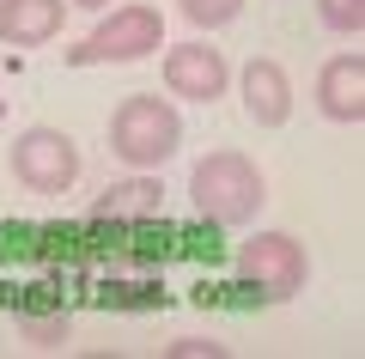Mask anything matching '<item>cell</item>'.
Instances as JSON below:
<instances>
[{
  "label": "cell",
  "instance_id": "8992f818",
  "mask_svg": "<svg viewBox=\"0 0 365 359\" xmlns=\"http://www.w3.org/2000/svg\"><path fill=\"white\" fill-rule=\"evenodd\" d=\"M225 86H232V67H225L220 49H207V43H177V49H165V91L170 98L213 103V98H225Z\"/></svg>",
  "mask_w": 365,
  "mask_h": 359
},
{
  "label": "cell",
  "instance_id": "3957f363",
  "mask_svg": "<svg viewBox=\"0 0 365 359\" xmlns=\"http://www.w3.org/2000/svg\"><path fill=\"white\" fill-rule=\"evenodd\" d=\"M237 280H250L262 298H274V305H287V298L304 293V280H311V256H304V244L292 238V231H256V238H244L232 256Z\"/></svg>",
  "mask_w": 365,
  "mask_h": 359
},
{
  "label": "cell",
  "instance_id": "7a4b0ae2",
  "mask_svg": "<svg viewBox=\"0 0 365 359\" xmlns=\"http://www.w3.org/2000/svg\"><path fill=\"white\" fill-rule=\"evenodd\" d=\"M182 146V116L158 91H134L110 110V153L128 171H158L165 158H177Z\"/></svg>",
  "mask_w": 365,
  "mask_h": 359
},
{
  "label": "cell",
  "instance_id": "5b68a950",
  "mask_svg": "<svg viewBox=\"0 0 365 359\" xmlns=\"http://www.w3.org/2000/svg\"><path fill=\"white\" fill-rule=\"evenodd\" d=\"M6 165H13L19 189H31V195H67L79 183V146H73V134H67V128L37 122V128H25L13 141Z\"/></svg>",
  "mask_w": 365,
  "mask_h": 359
},
{
  "label": "cell",
  "instance_id": "4fadbf2b",
  "mask_svg": "<svg viewBox=\"0 0 365 359\" xmlns=\"http://www.w3.org/2000/svg\"><path fill=\"white\" fill-rule=\"evenodd\" d=\"M182 6V19L195 31H220V25H232L237 13H244V0H177Z\"/></svg>",
  "mask_w": 365,
  "mask_h": 359
},
{
  "label": "cell",
  "instance_id": "2e32d148",
  "mask_svg": "<svg viewBox=\"0 0 365 359\" xmlns=\"http://www.w3.org/2000/svg\"><path fill=\"white\" fill-rule=\"evenodd\" d=\"M73 6H91V13H104V6H110V0H73Z\"/></svg>",
  "mask_w": 365,
  "mask_h": 359
},
{
  "label": "cell",
  "instance_id": "30bf717a",
  "mask_svg": "<svg viewBox=\"0 0 365 359\" xmlns=\"http://www.w3.org/2000/svg\"><path fill=\"white\" fill-rule=\"evenodd\" d=\"M67 0H0V43L13 49H43L61 37Z\"/></svg>",
  "mask_w": 365,
  "mask_h": 359
},
{
  "label": "cell",
  "instance_id": "7c38bea8",
  "mask_svg": "<svg viewBox=\"0 0 365 359\" xmlns=\"http://www.w3.org/2000/svg\"><path fill=\"white\" fill-rule=\"evenodd\" d=\"M104 305H116V310H158L165 305V286L158 280H110Z\"/></svg>",
  "mask_w": 365,
  "mask_h": 359
},
{
  "label": "cell",
  "instance_id": "277c9868",
  "mask_svg": "<svg viewBox=\"0 0 365 359\" xmlns=\"http://www.w3.org/2000/svg\"><path fill=\"white\" fill-rule=\"evenodd\" d=\"M165 49V19H158V6H110V19H98V31H91L79 49H67V61L73 67H98V61H146V55Z\"/></svg>",
  "mask_w": 365,
  "mask_h": 359
},
{
  "label": "cell",
  "instance_id": "ba28073f",
  "mask_svg": "<svg viewBox=\"0 0 365 359\" xmlns=\"http://www.w3.org/2000/svg\"><path fill=\"white\" fill-rule=\"evenodd\" d=\"M317 110L329 122H347V128L365 122V55L359 49L323 61V74H317Z\"/></svg>",
  "mask_w": 365,
  "mask_h": 359
},
{
  "label": "cell",
  "instance_id": "9c48e42d",
  "mask_svg": "<svg viewBox=\"0 0 365 359\" xmlns=\"http://www.w3.org/2000/svg\"><path fill=\"white\" fill-rule=\"evenodd\" d=\"M165 213V183L158 177H128V183H110L104 195H91L86 219L91 226H140V219H158Z\"/></svg>",
  "mask_w": 365,
  "mask_h": 359
},
{
  "label": "cell",
  "instance_id": "52a82bcc",
  "mask_svg": "<svg viewBox=\"0 0 365 359\" xmlns=\"http://www.w3.org/2000/svg\"><path fill=\"white\" fill-rule=\"evenodd\" d=\"M237 91H244V116L256 128H287L292 122V79L274 55H250L244 74H237Z\"/></svg>",
  "mask_w": 365,
  "mask_h": 359
},
{
  "label": "cell",
  "instance_id": "6da1fadb",
  "mask_svg": "<svg viewBox=\"0 0 365 359\" xmlns=\"http://www.w3.org/2000/svg\"><path fill=\"white\" fill-rule=\"evenodd\" d=\"M189 201H195V213L207 219V226H250V219L262 213V201H268V177H262V165L250 153H237V146H220V153H207L195 171H189Z\"/></svg>",
  "mask_w": 365,
  "mask_h": 359
},
{
  "label": "cell",
  "instance_id": "5bb4252c",
  "mask_svg": "<svg viewBox=\"0 0 365 359\" xmlns=\"http://www.w3.org/2000/svg\"><path fill=\"white\" fill-rule=\"evenodd\" d=\"M317 19L341 37H359L365 31V0H317Z\"/></svg>",
  "mask_w": 365,
  "mask_h": 359
},
{
  "label": "cell",
  "instance_id": "9a60e30c",
  "mask_svg": "<svg viewBox=\"0 0 365 359\" xmlns=\"http://www.w3.org/2000/svg\"><path fill=\"white\" fill-rule=\"evenodd\" d=\"M232 347L225 341H201V335H189V341H170L165 347V359H225Z\"/></svg>",
  "mask_w": 365,
  "mask_h": 359
},
{
  "label": "cell",
  "instance_id": "8fae6325",
  "mask_svg": "<svg viewBox=\"0 0 365 359\" xmlns=\"http://www.w3.org/2000/svg\"><path fill=\"white\" fill-rule=\"evenodd\" d=\"M19 335H25L31 347H43V353H55V347H67V335H73V317H67V310H49V317L25 310V317H19Z\"/></svg>",
  "mask_w": 365,
  "mask_h": 359
}]
</instances>
